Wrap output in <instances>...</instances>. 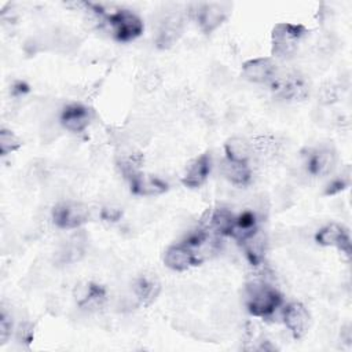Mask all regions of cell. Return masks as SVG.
I'll use <instances>...</instances> for the list:
<instances>
[{
    "mask_svg": "<svg viewBox=\"0 0 352 352\" xmlns=\"http://www.w3.org/2000/svg\"><path fill=\"white\" fill-rule=\"evenodd\" d=\"M275 94L282 99L302 100L308 96L309 88L302 76L296 72H279L270 82Z\"/></svg>",
    "mask_w": 352,
    "mask_h": 352,
    "instance_id": "277c9868",
    "label": "cell"
},
{
    "mask_svg": "<svg viewBox=\"0 0 352 352\" xmlns=\"http://www.w3.org/2000/svg\"><path fill=\"white\" fill-rule=\"evenodd\" d=\"M164 263L168 268L173 271H184L191 265L199 264V260L197 258L191 248H188L184 243H179V245H172L170 248L166 249L164 256Z\"/></svg>",
    "mask_w": 352,
    "mask_h": 352,
    "instance_id": "5bb4252c",
    "label": "cell"
},
{
    "mask_svg": "<svg viewBox=\"0 0 352 352\" xmlns=\"http://www.w3.org/2000/svg\"><path fill=\"white\" fill-rule=\"evenodd\" d=\"M315 241L322 246H334L346 256H351V235L341 224L330 223L322 227L315 234Z\"/></svg>",
    "mask_w": 352,
    "mask_h": 352,
    "instance_id": "9c48e42d",
    "label": "cell"
},
{
    "mask_svg": "<svg viewBox=\"0 0 352 352\" xmlns=\"http://www.w3.org/2000/svg\"><path fill=\"white\" fill-rule=\"evenodd\" d=\"M91 118H92L91 110L87 106L78 104V103L67 104L66 107H63V110L59 114V121L62 128L76 133L82 132L88 126Z\"/></svg>",
    "mask_w": 352,
    "mask_h": 352,
    "instance_id": "7c38bea8",
    "label": "cell"
},
{
    "mask_svg": "<svg viewBox=\"0 0 352 352\" xmlns=\"http://www.w3.org/2000/svg\"><path fill=\"white\" fill-rule=\"evenodd\" d=\"M161 84V76L157 72H151L144 76L143 78V87L146 91H154Z\"/></svg>",
    "mask_w": 352,
    "mask_h": 352,
    "instance_id": "83f0119b",
    "label": "cell"
},
{
    "mask_svg": "<svg viewBox=\"0 0 352 352\" xmlns=\"http://www.w3.org/2000/svg\"><path fill=\"white\" fill-rule=\"evenodd\" d=\"M224 150H226V158L231 161L248 162L249 158L253 155L250 140L241 136L230 138L224 144Z\"/></svg>",
    "mask_w": 352,
    "mask_h": 352,
    "instance_id": "ffe728a7",
    "label": "cell"
},
{
    "mask_svg": "<svg viewBox=\"0 0 352 352\" xmlns=\"http://www.w3.org/2000/svg\"><path fill=\"white\" fill-rule=\"evenodd\" d=\"M252 153L261 160H274L280 154L283 143L274 135H258L250 140Z\"/></svg>",
    "mask_w": 352,
    "mask_h": 352,
    "instance_id": "e0dca14e",
    "label": "cell"
},
{
    "mask_svg": "<svg viewBox=\"0 0 352 352\" xmlns=\"http://www.w3.org/2000/svg\"><path fill=\"white\" fill-rule=\"evenodd\" d=\"M60 128H62V125H60L59 118L58 120L47 118L41 124V128H40V138H41V140L45 142V143H50V142L55 140L58 138V135H59Z\"/></svg>",
    "mask_w": 352,
    "mask_h": 352,
    "instance_id": "7402d4cb",
    "label": "cell"
},
{
    "mask_svg": "<svg viewBox=\"0 0 352 352\" xmlns=\"http://www.w3.org/2000/svg\"><path fill=\"white\" fill-rule=\"evenodd\" d=\"M12 333V316L11 312H8L4 305L1 308L0 314V344H6Z\"/></svg>",
    "mask_w": 352,
    "mask_h": 352,
    "instance_id": "603a6c76",
    "label": "cell"
},
{
    "mask_svg": "<svg viewBox=\"0 0 352 352\" xmlns=\"http://www.w3.org/2000/svg\"><path fill=\"white\" fill-rule=\"evenodd\" d=\"M304 169L311 176H327L333 172L337 155L331 146H320L309 148L307 154H302Z\"/></svg>",
    "mask_w": 352,
    "mask_h": 352,
    "instance_id": "8992f818",
    "label": "cell"
},
{
    "mask_svg": "<svg viewBox=\"0 0 352 352\" xmlns=\"http://www.w3.org/2000/svg\"><path fill=\"white\" fill-rule=\"evenodd\" d=\"M283 320L294 338H301L311 326V315L301 302H290L283 309Z\"/></svg>",
    "mask_w": 352,
    "mask_h": 352,
    "instance_id": "8fae6325",
    "label": "cell"
},
{
    "mask_svg": "<svg viewBox=\"0 0 352 352\" xmlns=\"http://www.w3.org/2000/svg\"><path fill=\"white\" fill-rule=\"evenodd\" d=\"M245 304L252 315L270 318L282 305V296L270 282L256 278L246 285Z\"/></svg>",
    "mask_w": 352,
    "mask_h": 352,
    "instance_id": "6da1fadb",
    "label": "cell"
},
{
    "mask_svg": "<svg viewBox=\"0 0 352 352\" xmlns=\"http://www.w3.org/2000/svg\"><path fill=\"white\" fill-rule=\"evenodd\" d=\"M100 216L103 220L107 221H117L121 217V209L114 208V206H106L102 209Z\"/></svg>",
    "mask_w": 352,
    "mask_h": 352,
    "instance_id": "f1b7e54d",
    "label": "cell"
},
{
    "mask_svg": "<svg viewBox=\"0 0 352 352\" xmlns=\"http://www.w3.org/2000/svg\"><path fill=\"white\" fill-rule=\"evenodd\" d=\"M183 16L179 12H166L161 16L155 44L158 48L172 47L183 33Z\"/></svg>",
    "mask_w": 352,
    "mask_h": 352,
    "instance_id": "ba28073f",
    "label": "cell"
},
{
    "mask_svg": "<svg viewBox=\"0 0 352 352\" xmlns=\"http://www.w3.org/2000/svg\"><path fill=\"white\" fill-rule=\"evenodd\" d=\"M221 175L235 186H246L252 179V169L248 162L231 161L226 158L221 162Z\"/></svg>",
    "mask_w": 352,
    "mask_h": 352,
    "instance_id": "d6986e66",
    "label": "cell"
},
{
    "mask_svg": "<svg viewBox=\"0 0 352 352\" xmlns=\"http://www.w3.org/2000/svg\"><path fill=\"white\" fill-rule=\"evenodd\" d=\"M15 337L19 342L29 344L33 338V324L30 322H21L15 330Z\"/></svg>",
    "mask_w": 352,
    "mask_h": 352,
    "instance_id": "484cf974",
    "label": "cell"
},
{
    "mask_svg": "<svg viewBox=\"0 0 352 352\" xmlns=\"http://www.w3.org/2000/svg\"><path fill=\"white\" fill-rule=\"evenodd\" d=\"M28 89L29 88H28V85L25 82L18 81V82H15V85L12 88V95H23V94L28 92Z\"/></svg>",
    "mask_w": 352,
    "mask_h": 352,
    "instance_id": "f546056e",
    "label": "cell"
},
{
    "mask_svg": "<svg viewBox=\"0 0 352 352\" xmlns=\"http://www.w3.org/2000/svg\"><path fill=\"white\" fill-rule=\"evenodd\" d=\"M351 183V175H349V170H346V173H341L340 176L334 177L326 187L324 190V194L327 195H331V194H336V192H340L341 190H344L345 187H348Z\"/></svg>",
    "mask_w": 352,
    "mask_h": 352,
    "instance_id": "cb8c5ba5",
    "label": "cell"
},
{
    "mask_svg": "<svg viewBox=\"0 0 352 352\" xmlns=\"http://www.w3.org/2000/svg\"><path fill=\"white\" fill-rule=\"evenodd\" d=\"M231 78V74L228 72V69H226L223 65L220 66H216L212 69V73H210V80L212 82L216 85V87H223L226 85Z\"/></svg>",
    "mask_w": 352,
    "mask_h": 352,
    "instance_id": "d4e9b609",
    "label": "cell"
},
{
    "mask_svg": "<svg viewBox=\"0 0 352 352\" xmlns=\"http://www.w3.org/2000/svg\"><path fill=\"white\" fill-rule=\"evenodd\" d=\"M278 73L276 63L271 58H256L243 63L242 74L246 80L258 84H270Z\"/></svg>",
    "mask_w": 352,
    "mask_h": 352,
    "instance_id": "30bf717a",
    "label": "cell"
},
{
    "mask_svg": "<svg viewBox=\"0 0 352 352\" xmlns=\"http://www.w3.org/2000/svg\"><path fill=\"white\" fill-rule=\"evenodd\" d=\"M106 22L110 25L111 33L118 41L135 40L143 32L142 19L129 10H117L106 15Z\"/></svg>",
    "mask_w": 352,
    "mask_h": 352,
    "instance_id": "3957f363",
    "label": "cell"
},
{
    "mask_svg": "<svg viewBox=\"0 0 352 352\" xmlns=\"http://www.w3.org/2000/svg\"><path fill=\"white\" fill-rule=\"evenodd\" d=\"M307 34L302 25L294 23H276L272 29V54L278 58L287 59L297 51L298 43Z\"/></svg>",
    "mask_w": 352,
    "mask_h": 352,
    "instance_id": "7a4b0ae2",
    "label": "cell"
},
{
    "mask_svg": "<svg viewBox=\"0 0 352 352\" xmlns=\"http://www.w3.org/2000/svg\"><path fill=\"white\" fill-rule=\"evenodd\" d=\"M195 19L205 33H212L217 29L228 16L230 4L227 3H204L194 11Z\"/></svg>",
    "mask_w": 352,
    "mask_h": 352,
    "instance_id": "52a82bcc",
    "label": "cell"
},
{
    "mask_svg": "<svg viewBox=\"0 0 352 352\" xmlns=\"http://www.w3.org/2000/svg\"><path fill=\"white\" fill-rule=\"evenodd\" d=\"M128 179L131 183L132 192L138 195H146V197L160 195L168 190V184L162 179L154 175H144V173L136 172Z\"/></svg>",
    "mask_w": 352,
    "mask_h": 352,
    "instance_id": "9a60e30c",
    "label": "cell"
},
{
    "mask_svg": "<svg viewBox=\"0 0 352 352\" xmlns=\"http://www.w3.org/2000/svg\"><path fill=\"white\" fill-rule=\"evenodd\" d=\"M241 243H242L245 256L249 260V263L252 265H254V267L260 265L263 263V260H264V256H265V252H267V246H268L267 235L261 230L257 228L252 235H249Z\"/></svg>",
    "mask_w": 352,
    "mask_h": 352,
    "instance_id": "2e32d148",
    "label": "cell"
},
{
    "mask_svg": "<svg viewBox=\"0 0 352 352\" xmlns=\"http://www.w3.org/2000/svg\"><path fill=\"white\" fill-rule=\"evenodd\" d=\"M160 292H161V283L158 278L151 274L139 276L133 285V294L136 296L138 301L144 305L151 304L157 298Z\"/></svg>",
    "mask_w": 352,
    "mask_h": 352,
    "instance_id": "ac0fdd59",
    "label": "cell"
},
{
    "mask_svg": "<svg viewBox=\"0 0 352 352\" xmlns=\"http://www.w3.org/2000/svg\"><path fill=\"white\" fill-rule=\"evenodd\" d=\"M91 217V209L76 201L59 202L52 209V221L59 228L72 230L78 228L81 224L88 221Z\"/></svg>",
    "mask_w": 352,
    "mask_h": 352,
    "instance_id": "5b68a950",
    "label": "cell"
},
{
    "mask_svg": "<svg viewBox=\"0 0 352 352\" xmlns=\"http://www.w3.org/2000/svg\"><path fill=\"white\" fill-rule=\"evenodd\" d=\"M210 169H212L210 154L209 153L201 154L199 157H197L194 161L190 162V165L187 166L182 177V182L186 187H190V188L201 187L206 182L210 173Z\"/></svg>",
    "mask_w": 352,
    "mask_h": 352,
    "instance_id": "4fadbf2b",
    "label": "cell"
},
{
    "mask_svg": "<svg viewBox=\"0 0 352 352\" xmlns=\"http://www.w3.org/2000/svg\"><path fill=\"white\" fill-rule=\"evenodd\" d=\"M21 140L10 129L3 128L0 131V153L1 155H7L12 151H15L16 148L21 147Z\"/></svg>",
    "mask_w": 352,
    "mask_h": 352,
    "instance_id": "44dd1931",
    "label": "cell"
},
{
    "mask_svg": "<svg viewBox=\"0 0 352 352\" xmlns=\"http://www.w3.org/2000/svg\"><path fill=\"white\" fill-rule=\"evenodd\" d=\"M319 96H320L322 103H326V104L333 103L334 100H337V88H334V87L330 85V84L323 85V87L320 88Z\"/></svg>",
    "mask_w": 352,
    "mask_h": 352,
    "instance_id": "4316f807",
    "label": "cell"
}]
</instances>
